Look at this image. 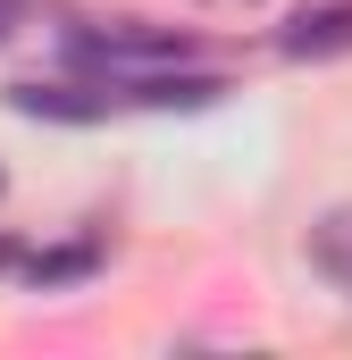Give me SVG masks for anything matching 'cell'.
Instances as JSON below:
<instances>
[{
	"instance_id": "obj_1",
	"label": "cell",
	"mask_w": 352,
	"mask_h": 360,
	"mask_svg": "<svg viewBox=\"0 0 352 360\" xmlns=\"http://www.w3.org/2000/svg\"><path fill=\"white\" fill-rule=\"evenodd\" d=\"M277 51L285 59H344L352 51V0H319V8L285 17L277 25Z\"/></svg>"
},
{
	"instance_id": "obj_7",
	"label": "cell",
	"mask_w": 352,
	"mask_h": 360,
	"mask_svg": "<svg viewBox=\"0 0 352 360\" xmlns=\"http://www.w3.org/2000/svg\"><path fill=\"white\" fill-rule=\"evenodd\" d=\"M8 269H17V243H8V235H0V276H8Z\"/></svg>"
},
{
	"instance_id": "obj_6",
	"label": "cell",
	"mask_w": 352,
	"mask_h": 360,
	"mask_svg": "<svg viewBox=\"0 0 352 360\" xmlns=\"http://www.w3.org/2000/svg\"><path fill=\"white\" fill-rule=\"evenodd\" d=\"M17 25H25V0H0V42H17Z\"/></svg>"
},
{
	"instance_id": "obj_2",
	"label": "cell",
	"mask_w": 352,
	"mask_h": 360,
	"mask_svg": "<svg viewBox=\"0 0 352 360\" xmlns=\"http://www.w3.org/2000/svg\"><path fill=\"white\" fill-rule=\"evenodd\" d=\"M25 117H59V126H92L109 117V92H84V84H17L8 92Z\"/></svg>"
},
{
	"instance_id": "obj_4",
	"label": "cell",
	"mask_w": 352,
	"mask_h": 360,
	"mask_svg": "<svg viewBox=\"0 0 352 360\" xmlns=\"http://www.w3.org/2000/svg\"><path fill=\"white\" fill-rule=\"evenodd\" d=\"M34 293H51V285H84L101 276V243H68V252H34V260H17Z\"/></svg>"
},
{
	"instance_id": "obj_5",
	"label": "cell",
	"mask_w": 352,
	"mask_h": 360,
	"mask_svg": "<svg viewBox=\"0 0 352 360\" xmlns=\"http://www.w3.org/2000/svg\"><path fill=\"white\" fill-rule=\"evenodd\" d=\"M134 101H151V109H201V101H218V76H134Z\"/></svg>"
},
{
	"instance_id": "obj_3",
	"label": "cell",
	"mask_w": 352,
	"mask_h": 360,
	"mask_svg": "<svg viewBox=\"0 0 352 360\" xmlns=\"http://www.w3.org/2000/svg\"><path fill=\"white\" fill-rule=\"evenodd\" d=\"M310 269L352 293V201H344V210H327V218L310 226Z\"/></svg>"
}]
</instances>
